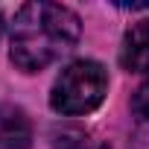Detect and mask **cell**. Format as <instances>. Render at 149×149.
I'll use <instances>...</instances> for the list:
<instances>
[{"instance_id": "cell-1", "label": "cell", "mask_w": 149, "mask_h": 149, "mask_svg": "<svg viewBox=\"0 0 149 149\" xmlns=\"http://www.w3.org/2000/svg\"><path fill=\"white\" fill-rule=\"evenodd\" d=\"M82 24L61 3H24L12 24V61L24 73L44 70L79 41Z\"/></svg>"}, {"instance_id": "cell-2", "label": "cell", "mask_w": 149, "mask_h": 149, "mask_svg": "<svg viewBox=\"0 0 149 149\" xmlns=\"http://www.w3.org/2000/svg\"><path fill=\"white\" fill-rule=\"evenodd\" d=\"M108 91V73L100 61H73L67 64L58 79L53 85L50 94V105L53 111L64 114V117H76V114H88L94 111Z\"/></svg>"}, {"instance_id": "cell-3", "label": "cell", "mask_w": 149, "mask_h": 149, "mask_svg": "<svg viewBox=\"0 0 149 149\" xmlns=\"http://www.w3.org/2000/svg\"><path fill=\"white\" fill-rule=\"evenodd\" d=\"M120 64L129 73H149V18L137 21L120 47Z\"/></svg>"}, {"instance_id": "cell-4", "label": "cell", "mask_w": 149, "mask_h": 149, "mask_svg": "<svg viewBox=\"0 0 149 149\" xmlns=\"http://www.w3.org/2000/svg\"><path fill=\"white\" fill-rule=\"evenodd\" d=\"M32 126L18 105H0V149H29Z\"/></svg>"}, {"instance_id": "cell-5", "label": "cell", "mask_w": 149, "mask_h": 149, "mask_svg": "<svg viewBox=\"0 0 149 149\" xmlns=\"http://www.w3.org/2000/svg\"><path fill=\"white\" fill-rule=\"evenodd\" d=\"M132 111L137 114V120L149 123V82H143V85L134 91V97H132Z\"/></svg>"}, {"instance_id": "cell-6", "label": "cell", "mask_w": 149, "mask_h": 149, "mask_svg": "<svg viewBox=\"0 0 149 149\" xmlns=\"http://www.w3.org/2000/svg\"><path fill=\"white\" fill-rule=\"evenodd\" d=\"M0 32H3V18H0Z\"/></svg>"}]
</instances>
